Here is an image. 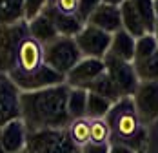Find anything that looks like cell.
<instances>
[{
  "mask_svg": "<svg viewBox=\"0 0 158 153\" xmlns=\"http://www.w3.org/2000/svg\"><path fill=\"white\" fill-rule=\"evenodd\" d=\"M67 84L20 93V120L27 133L44 129H65L71 119L67 115Z\"/></svg>",
  "mask_w": 158,
  "mask_h": 153,
  "instance_id": "obj_1",
  "label": "cell"
},
{
  "mask_svg": "<svg viewBox=\"0 0 158 153\" xmlns=\"http://www.w3.org/2000/svg\"><path fill=\"white\" fill-rule=\"evenodd\" d=\"M111 129V138L113 142L118 144H126L129 148H133L135 151L143 150L145 144V129L136 117V111L133 106L131 97H124L120 100H116L111 106L109 113L104 119Z\"/></svg>",
  "mask_w": 158,
  "mask_h": 153,
  "instance_id": "obj_2",
  "label": "cell"
},
{
  "mask_svg": "<svg viewBox=\"0 0 158 153\" xmlns=\"http://www.w3.org/2000/svg\"><path fill=\"white\" fill-rule=\"evenodd\" d=\"M82 59L84 57L80 55L78 46H77L75 38H71V37H56L49 44L42 46V60H44V64L64 76L67 75Z\"/></svg>",
  "mask_w": 158,
  "mask_h": 153,
  "instance_id": "obj_3",
  "label": "cell"
},
{
  "mask_svg": "<svg viewBox=\"0 0 158 153\" xmlns=\"http://www.w3.org/2000/svg\"><path fill=\"white\" fill-rule=\"evenodd\" d=\"M27 153H80V148L69 138L67 129L31 131L26 137Z\"/></svg>",
  "mask_w": 158,
  "mask_h": 153,
  "instance_id": "obj_4",
  "label": "cell"
},
{
  "mask_svg": "<svg viewBox=\"0 0 158 153\" xmlns=\"http://www.w3.org/2000/svg\"><path fill=\"white\" fill-rule=\"evenodd\" d=\"M133 68L140 82L158 80V44L153 35H143L136 38Z\"/></svg>",
  "mask_w": 158,
  "mask_h": 153,
  "instance_id": "obj_5",
  "label": "cell"
},
{
  "mask_svg": "<svg viewBox=\"0 0 158 153\" xmlns=\"http://www.w3.org/2000/svg\"><path fill=\"white\" fill-rule=\"evenodd\" d=\"M27 35V20L13 26H0V73H9L15 69L20 44Z\"/></svg>",
  "mask_w": 158,
  "mask_h": 153,
  "instance_id": "obj_6",
  "label": "cell"
},
{
  "mask_svg": "<svg viewBox=\"0 0 158 153\" xmlns=\"http://www.w3.org/2000/svg\"><path fill=\"white\" fill-rule=\"evenodd\" d=\"M9 78L15 82V86L20 90V93L26 91H38L44 88H51V86H58V84H65V76L53 71L46 64H42L40 68H36L35 71L29 73H20V71H9L7 73Z\"/></svg>",
  "mask_w": 158,
  "mask_h": 153,
  "instance_id": "obj_7",
  "label": "cell"
},
{
  "mask_svg": "<svg viewBox=\"0 0 158 153\" xmlns=\"http://www.w3.org/2000/svg\"><path fill=\"white\" fill-rule=\"evenodd\" d=\"M104 66H106V73L111 78V82L114 84L116 91L120 93V97H133V93L138 86V76L135 73V68L131 62L120 60L116 57L106 55L104 57Z\"/></svg>",
  "mask_w": 158,
  "mask_h": 153,
  "instance_id": "obj_8",
  "label": "cell"
},
{
  "mask_svg": "<svg viewBox=\"0 0 158 153\" xmlns=\"http://www.w3.org/2000/svg\"><path fill=\"white\" fill-rule=\"evenodd\" d=\"M131 100L140 124L142 126L153 124L158 119V80L138 82Z\"/></svg>",
  "mask_w": 158,
  "mask_h": 153,
  "instance_id": "obj_9",
  "label": "cell"
},
{
  "mask_svg": "<svg viewBox=\"0 0 158 153\" xmlns=\"http://www.w3.org/2000/svg\"><path fill=\"white\" fill-rule=\"evenodd\" d=\"M75 42L84 59H104L109 51L111 35L93 26L84 24L80 33L75 37Z\"/></svg>",
  "mask_w": 158,
  "mask_h": 153,
  "instance_id": "obj_10",
  "label": "cell"
},
{
  "mask_svg": "<svg viewBox=\"0 0 158 153\" xmlns=\"http://www.w3.org/2000/svg\"><path fill=\"white\" fill-rule=\"evenodd\" d=\"M20 119V90L7 73H0V129Z\"/></svg>",
  "mask_w": 158,
  "mask_h": 153,
  "instance_id": "obj_11",
  "label": "cell"
},
{
  "mask_svg": "<svg viewBox=\"0 0 158 153\" xmlns=\"http://www.w3.org/2000/svg\"><path fill=\"white\" fill-rule=\"evenodd\" d=\"M104 71H106L104 59H82L65 75V84L69 88H82V90H85V86H89Z\"/></svg>",
  "mask_w": 158,
  "mask_h": 153,
  "instance_id": "obj_12",
  "label": "cell"
},
{
  "mask_svg": "<svg viewBox=\"0 0 158 153\" xmlns=\"http://www.w3.org/2000/svg\"><path fill=\"white\" fill-rule=\"evenodd\" d=\"M87 26H93L96 29H102L106 33H116L122 29V18H120V9L116 6H109V4H100L95 11L89 15Z\"/></svg>",
  "mask_w": 158,
  "mask_h": 153,
  "instance_id": "obj_13",
  "label": "cell"
},
{
  "mask_svg": "<svg viewBox=\"0 0 158 153\" xmlns=\"http://www.w3.org/2000/svg\"><path fill=\"white\" fill-rule=\"evenodd\" d=\"M42 64H44V60H42V46L27 35L24 38V42L20 44L18 55H16V66L11 71L29 73V71H35L36 68H40Z\"/></svg>",
  "mask_w": 158,
  "mask_h": 153,
  "instance_id": "obj_14",
  "label": "cell"
},
{
  "mask_svg": "<svg viewBox=\"0 0 158 153\" xmlns=\"http://www.w3.org/2000/svg\"><path fill=\"white\" fill-rule=\"evenodd\" d=\"M42 13L51 20L53 28L58 33V37H71V38H75L80 33V29L84 28V24L80 22V18L77 15H65L62 11H58L55 6H49L48 4L42 9Z\"/></svg>",
  "mask_w": 158,
  "mask_h": 153,
  "instance_id": "obj_15",
  "label": "cell"
},
{
  "mask_svg": "<svg viewBox=\"0 0 158 153\" xmlns=\"http://www.w3.org/2000/svg\"><path fill=\"white\" fill-rule=\"evenodd\" d=\"M26 126L20 119H16L0 129V146L6 153H20L22 150H26Z\"/></svg>",
  "mask_w": 158,
  "mask_h": 153,
  "instance_id": "obj_16",
  "label": "cell"
},
{
  "mask_svg": "<svg viewBox=\"0 0 158 153\" xmlns=\"http://www.w3.org/2000/svg\"><path fill=\"white\" fill-rule=\"evenodd\" d=\"M135 44H136V38H133L127 31L120 29L116 33L111 35V46L107 55L111 57H116L120 60L126 62H133V57H135Z\"/></svg>",
  "mask_w": 158,
  "mask_h": 153,
  "instance_id": "obj_17",
  "label": "cell"
},
{
  "mask_svg": "<svg viewBox=\"0 0 158 153\" xmlns=\"http://www.w3.org/2000/svg\"><path fill=\"white\" fill-rule=\"evenodd\" d=\"M27 31H29V37L33 40H36L40 46H46V44H49L51 40H55L58 37L56 29L51 24V20L44 13H40L38 16L27 20Z\"/></svg>",
  "mask_w": 158,
  "mask_h": 153,
  "instance_id": "obj_18",
  "label": "cell"
},
{
  "mask_svg": "<svg viewBox=\"0 0 158 153\" xmlns=\"http://www.w3.org/2000/svg\"><path fill=\"white\" fill-rule=\"evenodd\" d=\"M26 20L24 0H0V26H13Z\"/></svg>",
  "mask_w": 158,
  "mask_h": 153,
  "instance_id": "obj_19",
  "label": "cell"
},
{
  "mask_svg": "<svg viewBox=\"0 0 158 153\" xmlns=\"http://www.w3.org/2000/svg\"><path fill=\"white\" fill-rule=\"evenodd\" d=\"M85 106H87V91L82 88H69L67 93V115L71 120L85 119Z\"/></svg>",
  "mask_w": 158,
  "mask_h": 153,
  "instance_id": "obj_20",
  "label": "cell"
},
{
  "mask_svg": "<svg viewBox=\"0 0 158 153\" xmlns=\"http://www.w3.org/2000/svg\"><path fill=\"white\" fill-rule=\"evenodd\" d=\"M85 91L95 93V95H100V97H104V98L111 100L113 104H114L116 100H120V98H122V97H120V93L116 91L114 84L111 82V78L107 76L106 71L98 76V78H95L89 86H85Z\"/></svg>",
  "mask_w": 158,
  "mask_h": 153,
  "instance_id": "obj_21",
  "label": "cell"
},
{
  "mask_svg": "<svg viewBox=\"0 0 158 153\" xmlns=\"http://www.w3.org/2000/svg\"><path fill=\"white\" fill-rule=\"evenodd\" d=\"M135 7V11L138 13L142 20L145 33L153 35L155 31V22H156V13H155V0H129Z\"/></svg>",
  "mask_w": 158,
  "mask_h": 153,
  "instance_id": "obj_22",
  "label": "cell"
},
{
  "mask_svg": "<svg viewBox=\"0 0 158 153\" xmlns=\"http://www.w3.org/2000/svg\"><path fill=\"white\" fill-rule=\"evenodd\" d=\"M113 102L100 97V95H95V93L87 91V106H85V119L89 120H96V119H106V115L109 113Z\"/></svg>",
  "mask_w": 158,
  "mask_h": 153,
  "instance_id": "obj_23",
  "label": "cell"
},
{
  "mask_svg": "<svg viewBox=\"0 0 158 153\" xmlns=\"http://www.w3.org/2000/svg\"><path fill=\"white\" fill-rule=\"evenodd\" d=\"M65 129H67L69 138H71L78 148H82L84 144L89 142V119H77V120H71Z\"/></svg>",
  "mask_w": 158,
  "mask_h": 153,
  "instance_id": "obj_24",
  "label": "cell"
},
{
  "mask_svg": "<svg viewBox=\"0 0 158 153\" xmlns=\"http://www.w3.org/2000/svg\"><path fill=\"white\" fill-rule=\"evenodd\" d=\"M109 140H111V129L104 119L89 120V142L109 144Z\"/></svg>",
  "mask_w": 158,
  "mask_h": 153,
  "instance_id": "obj_25",
  "label": "cell"
},
{
  "mask_svg": "<svg viewBox=\"0 0 158 153\" xmlns=\"http://www.w3.org/2000/svg\"><path fill=\"white\" fill-rule=\"evenodd\" d=\"M102 4V0H78V7H77V16L80 18L82 24L87 22L89 15L95 11L96 7Z\"/></svg>",
  "mask_w": 158,
  "mask_h": 153,
  "instance_id": "obj_26",
  "label": "cell"
},
{
  "mask_svg": "<svg viewBox=\"0 0 158 153\" xmlns=\"http://www.w3.org/2000/svg\"><path fill=\"white\" fill-rule=\"evenodd\" d=\"M46 6H48V0H24L26 20H31V18H35V16H38Z\"/></svg>",
  "mask_w": 158,
  "mask_h": 153,
  "instance_id": "obj_27",
  "label": "cell"
},
{
  "mask_svg": "<svg viewBox=\"0 0 158 153\" xmlns=\"http://www.w3.org/2000/svg\"><path fill=\"white\" fill-rule=\"evenodd\" d=\"M58 11H62L65 15H77V7H78V0H56L53 4Z\"/></svg>",
  "mask_w": 158,
  "mask_h": 153,
  "instance_id": "obj_28",
  "label": "cell"
},
{
  "mask_svg": "<svg viewBox=\"0 0 158 153\" xmlns=\"http://www.w3.org/2000/svg\"><path fill=\"white\" fill-rule=\"evenodd\" d=\"M80 153H109V144H95L87 142L80 148Z\"/></svg>",
  "mask_w": 158,
  "mask_h": 153,
  "instance_id": "obj_29",
  "label": "cell"
},
{
  "mask_svg": "<svg viewBox=\"0 0 158 153\" xmlns=\"http://www.w3.org/2000/svg\"><path fill=\"white\" fill-rule=\"evenodd\" d=\"M109 153H136L133 148H129L126 144H118V142H113L109 144Z\"/></svg>",
  "mask_w": 158,
  "mask_h": 153,
  "instance_id": "obj_30",
  "label": "cell"
},
{
  "mask_svg": "<svg viewBox=\"0 0 158 153\" xmlns=\"http://www.w3.org/2000/svg\"><path fill=\"white\" fill-rule=\"evenodd\" d=\"M155 13H156V22H155V31H153V37L158 44V0H155Z\"/></svg>",
  "mask_w": 158,
  "mask_h": 153,
  "instance_id": "obj_31",
  "label": "cell"
},
{
  "mask_svg": "<svg viewBox=\"0 0 158 153\" xmlns=\"http://www.w3.org/2000/svg\"><path fill=\"white\" fill-rule=\"evenodd\" d=\"M102 2H104V4H109V6H116V7H118L124 0H102Z\"/></svg>",
  "mask_w": 158,
  "mask_h": 153,
  "instance_id": "obj_32",
  "label": "cell"
},
{
  "mask_svg": "<svg viewBox=\"0 0 158 153\" xmlns=\"http://www.w3.org/2000/svg\"><path fill=\"white\" fill-rule=\"evenodd\" d=\"M55 2H56V0H48V4H49V6H53Z\"/></svg>",
  "mask_w": 158,
  "mask_h": 153,
  "instance_id": "obj_33",
  "label": "cell"
},
{
  "mask_svg": "<svg viewBox=\"0 0 158 153\" xmlns=\"http://www.w3.org/2000/svg\"><path fill=\"white\" fill-rule=\"evenodd\" d=\"M0 153H6V151H4V148H2V146H0Z\"/></svg>",
  "mask_w": 158,
  "mask_h": 153,
  "instance_id": "obj_34",
  "label": "cell"
},
{
  "mask_svg": "<svg viewBox=\"0 0 158 153\" xmlns=\"http://www.w3.org/2000/svg\"><path fill=\"white\" fill-rule=\"evenodd\" d=\"M136 153H145V151H143V150H140V151H136Z\"/></svg>",
  "mask_w": 158,
  "mask_h": 153,
  "instance_id": "obj_35",
  "label": "cell"
},
{
  "mask_svg": "<svg viewBox=\"0 0 158 153\" xmlns=\"http://www.w3.org/2000/svg\"><path fill=\"white\" fill-rule=\"evenodd\" d=\"M20 153H27V151H26V150H22V151H20Z\"/></svg>",
  "mask_w": 158,
  "mask_h": 153,
  "instance_id": "obj_36",
  "label": "cell"
}]
</instances>
